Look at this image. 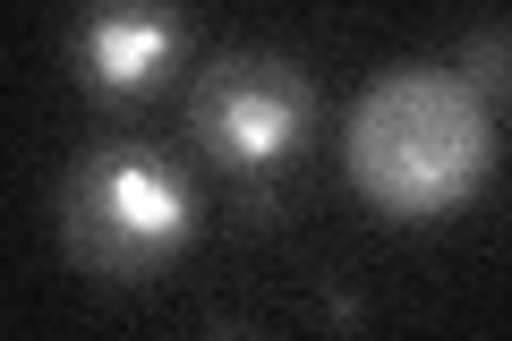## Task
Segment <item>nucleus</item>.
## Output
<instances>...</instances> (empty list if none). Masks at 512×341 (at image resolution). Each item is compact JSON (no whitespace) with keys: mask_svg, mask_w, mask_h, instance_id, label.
<instances>
[{"mask_svg":"<svg viewBox=\"0 0 512 341\" xmlns=\"http://www.w3.org/2000/svg\"><path fill=\"white\" fill-rule=\"evenodd\" d=\"M461 77H470L478 94H487V103H504L512 94V26H478L470 43H461V60H453Z\"/></svg>","mask_w":512,"mask_h":341,"instance_id":"nucleus-5","label":"nucleus"},{"mask_svg":"<svg viewBox=\"0 0 512 341\" xmlns=\"http://www.w3.org/2000/svg\"><path fill=\"white\" fill-rule=\"evenodd\" d=\"M60 239H69V265L111 290L154 282L197 239L188 171H171L146 145H94L69 171V188H60Z\"/></svg>","mask_w":512,"mask_h":341,"instance_id":"nucleus-2","label":"nucleus"},{"mask_svg":"<svg viewBox=\"0 0 512 341\" xmlns=\"http://www.w3.org/2000/svg\"><path fill=\"white\" fill-rule=\"evenodd\" d=\"M316 128V86L274 52H231L188 86V137L214 171L265 188Z\"/></svg>","mask_w":512,"mask_h":341,"instance_id":"nucleus-3","label":"nucleus"},{"mask_svg":"<svg viewBox=\"0 0 512 341\" xmlns=\"http://www.w3.org/2000/svg\"><path fill=\"white\" fill-rule=\"evenodd\" d=\"M77 86L86 103L103 111H137L163 94V77L188 60V18L171 0H94L86 18H77Z\"/></svg>","mask_w":512,"mask_h":341,"instance_id":"nucleus-4","label":"nucleus"},{"mask_svg":"<svg viewBox=\"0 0 512 341\" xmlns=\"http://www.w3.org/2000/svg\"><path fill=\"white\" fill-rule=\"evenodd\" d=\"M342 171L384 222L461 214L495 171V103L461 69H384L342 120Z\"/></svg>","mask_w":512,"mask_h":341,"instance_id":"nucleus-1","label":"nucleus"}]
</instances>
